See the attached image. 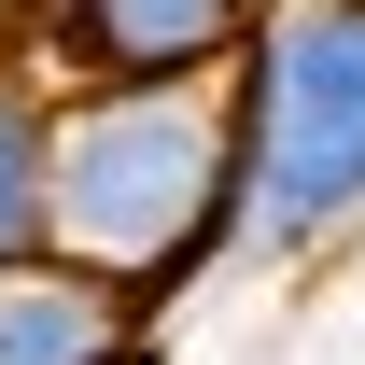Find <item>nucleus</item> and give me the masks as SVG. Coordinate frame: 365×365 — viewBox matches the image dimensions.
Listing matches in <instances>:
<instances>
[{
  "label": "nucleus",
  "mask_w": 365,
  "mask_h": 365,
  "mask_svg": "<svg viewBox=\"0 0 365 365\" xmlns=\"http://www.w3.org/2000/svg\"><path fill=\"white\" fill-rule=\"evenodd\" d=\"M56 267L113 281L155 337L211 267H239L225 85L211 98H56Z\"/></svg>",
  "instance_id": "1"
},
{
  "label": "nucleus",
  "mask_w": 365,
  "mask_h": 365,
  "mask_svg": "<svg viewBox=\"0 0 365 365\" xmlns=\"http://www.w3.org/2000/svg\"><path fill=\"white\" fill-rule=\"evenodd\" d=\"M239 267H323L365 239V0H267L225 71Z\"/></svg>",
  "instance_id": "2"
},
{
  "label": "nucleus",
  "mask_w": 365,
  "mask_h": 365,
  "mask_svg": "<svg viewBox=\"0 0 365 365\" xmlns=\"http://www.w3.org/2000/svg\"><path fill=\"white\" fill-rule=\"evenodd\" d=\"M267 0H29L14 71L43 98H211Z\"/></svg>",
  "instance_id": "3"
},
{
  "label": "nucleus",
  "mask_w": 365,
  "mask_h": 365,
  "mask_svg": "<svg viewBox=\"0 0 365 365\" xmlns=\"http://www.w3.org/2000/svg\"><path fill=\"white\" fill-rule=\"evenodd\" d=\"M169 337L113 295V281H85V267H14L0 281V365H155Z\"/></svg>",
  "instance_id": "4"
},
{
  "label": "nucleus",
  "mask_w": 365,
  "mask_h": 365,
  "mask_svg": "<svg viewBox=\"0 0 365 365\" xmlns=\"http://www.w3.org/2000/svg\"><path fill=\"white\" fill-rule=\"evenodd\" d=\"M56 253V98L0 56V281Z\"/></svg>",
  "instance_id": "5"
},
{
  "label": "nucleus",
  "mask_w": 365,
  "mask_h": 365,
  "mask_svg": "<svg viewBox=\"0 0 365 365\" xmlns=\"http://www.w3.org/2000/svg\"><path fill=\"white\" fill-rule=\"evenodd\" d=\"M14 29H29V0H0V56H14Z\"/></svg>",
  "instance_id": "6"
}]
</instances>
